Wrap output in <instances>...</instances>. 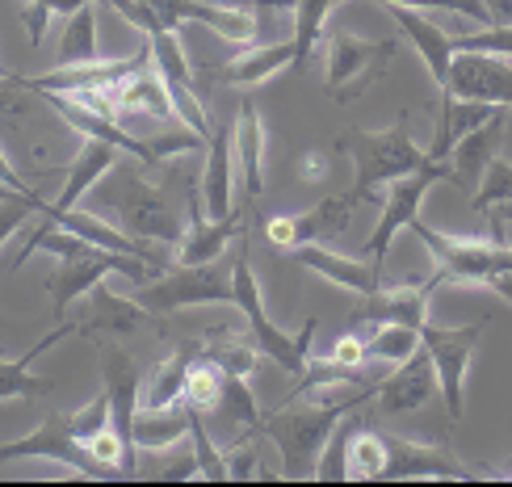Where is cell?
Instances as JSON below:
<instances>
[{"label":"cell","instance_id":"cell-1","mask_svg":"<svg viewBox=\"0 0 512 487\" xmlns=\"http://www.w3.org/2000/svg\"><path fill=\"white\" fill-rule=\"evenodd\" d=\"M231 248H236V307L244 315L248 336L256 341V349H261L269 362L282 366L286 374H303L307 370L311 341H315V332H319V320H315V315H307L303 328H298L294 336L286 328H277L269 320V311H265L261 282H256V269H252V257H248V231Z\"/></svg>","mask_w":512,"mask_h":487},{"label":"cell","instance_id":"cell-2","mask_svg":"<svg viewBox=\"0 0 512 487\" xmlns=\"http://www.w3.org/2000/svg\"><path fill=\"white\" fill-rule=\"evenodd\" d=\"M340 152L353 156V189L349 194L357 202H370L374 189H387L391 181L416 173V168L429 164V147H420L412 139V131L403 122L382 126V131H349L340 135Z\"/></svg>","mask_w":512,"mask_h":487},{"label":"cell","instance_id":"cell-3","mask_svg":"<svg viewBox=\"0 0 512 487\" xmlns=\"http://www.w3.org/2000/svg\"><path fill=\"white\" fill-rule=\"evenodd\" d=\"M340 416L345 412L315 404L307 395H294L286 408L261 416V433L282 454V479H315V462L324 454L332 429L340 425Z\"/></svg>","mask_w":512,"mask_h":487},{"label":"cell","instance_id":"cell-4","mask_svg":"<svg viewBox=\"0 0 512 487\" xmlns=\"http://www.w3.org/2000/svg\"><path fill=\"white\" fill-rule=\"evenodd\" d=\"M135 294L156 315L185 311V307H210V303H236V248H231V257H219V261L164 269L156 282L135 286Z\"/></svg>","mask_w":512,"mask_h":487},{"label":"cell","instance_id":"cell-5","mask_svg":"<svg viewBox=\"0 0 512 487\" xmlns=\"http://www.w3.org/2000/svg\"><path fill=\"white\" fill-rule=\"evenodd\" d=\"M399 55L395 38H361L353 30H328L324 34V72H328V93L332 101H357L370 84L391 68Z\"/></svg>","mask_w":512,"mask_h":487},{"label":"cell","instance_id":"cell-6","mask_svg":"<svg viewBox=\"0 0 512 487\" xmlns=\"http://www.w3.org/2000/svg\"><path fill=\"white\" fill-rule=\"evenodd\" d=\"M408 231L429 244L437 269L445 273L450 282H462V286H487L496 273L512 269V244L496 240V236H454V231H433L424 227V219H416Z\"/></svg>","mask_w":512,"mask_h":487},{"label":"cell","instance_id":"cell-7","mask_svg":"<svg viewBox=\"0 0 512 487\" xmlns=\"http://www.w3.org/2000/svg\"><path fill=\"white\" fill-rule=\"evenodd\" d=\"M441 181H454V168L450 160H429L424 168H416V173L408 177H399L387 185V194H382V215H378V227H374V236L366 240V257L382 269V261H387V252L395 244L399 231H408L416 219H420V206L424 198H429V189L441 185Z\"/></svg>","mask_w":512,"mask_h":487},{"label":"cell","instance_id":"cell-8","mask_svg":"<svg viewBox=\"0 0 512 487\" xmlns=\"http://www.w3.org/2000/svg\"><path fill=\"white\" fill-rule=\"evenodd\" d=\"M0 462H55L76 479H110V471L93 462L72 433V412H55L47 425L30 429L17 441H0Z\"/></svg>","mask_w":512,"mask_h":487},{"label":"cell","instance_id":"cell-9","mask_svg":"<svg viewBox=\"0 0 512 487\" xmlns=\"http://www.w3.org/2000/svg\"><path fill=\"white\" fill-rule=\"evenodd\" d=\"M420 341H424V349H429V357H433L445 412H450V420H462V412H466V374H471L475 349L483 341V328L479 324L445 328V324L429 320L420 328Z\"/></svg>","mask_w":512,"mask_h":487},{"label":"cell","instance_id":"cell-10","mask_svg":"<svg viewBox=\"0 0 512 487\" xmlns=\"http://www.w3.org/2000/svg\"><path fill=\"white\" fill-rule=\"evenodd\" d=\"M118 219L122 231L143 244H168L177 248L185 236V223L177 215V206L168 202L160 185H152L143 173H126V189L118 194Z\"/></svg>","mask_w":512,"mask_h":487},{"label":"cell","instance_id":"cell-11","mask_svg":"<svg viewBox=\"0 0 512 487\" xmlns=\"http://www.w3.org/2000/svg\"><path fill=\"white\" fill-rule=\"evenodd\" d=\"M450 286V278L437 269L424 282H399V286H378L370 294H357V303L349 311V328H374V324H412L424 328L429 324V307H433V290Z\"/></svg>","mask_w":512,"mask_h":487},{"label":"cell","instance_id":"cell-12","mask_svg":"<svg viewBox=\"0 0 512 487\" xmlns=\"http://www.w3.org/2000/svg\"><path fill=\"white\" fill-rule=\"evenodd\" d=\"M152 63V47L131 51V55H114V59H93V63H68V68H51L42 76H21V84H26V93H63V97H76V93H93V89H118V84L147 68Z\"/></svg>","mask_w":512,"mask_h":487},{"label":"cell","instance_id":"cell-13","mask_svg":"<svg viewBox=\"0 0 512 487\" xmlns=\"http://www.w3.org/2000/svg\"><path fill=\"white\" fill-rule=\"evenodd\" d=\"M189 194V223H185V236L177 244V265H202V261H219L227 257V248L236 244L248 227H240V210L227 219H210L206 206H202V185L189 181L185 185Z\"/></svg>","mask_w":512,"mask_h":487},{"label":"cell","instance_id":"cell-14","mask_svg":"<svg viewBox=\"0 0 512 487\" xmlns=\"http://www.w3.org/2000/svg\"><path fill=\"white\" fill-rule=\"evenodd\" d=\"M143 328H160V315L147 311L139 299H126V294L105 286L89 294V311L76 320V336H89V341H118V336H131Z\"/></svg>","mask_w":512,"mask_h":487},{"label":"cell","instance_id":"cell-15","mask_svg":"<svg viewBox=\"0 0 512 487\" xmlns=\"http://www.w3.org/2000/svg\"><path fill=\"white\" fill-rule=\"evenodd\" d=\"M437 391L441 387H437L433 357H429V349H420L408 357V362H399L382 374V383L374 391V408L387 412V416H408V412H420Z\"/></svg>","mask_w":512,"mask_h":487},{"label":"cell","instance_id":"cell-16","mask_svg":"<svg viewBox=\"0 0 512 487\" xmlns=\"http://www.w3.org/2000/svg\"><path fill=\"white\" fill-rule=\"evenodd\" d=\"M450 93L462 97V101H487V105H504V110H512V59L454 51Z\"/></svg>","mask_w":512,"mask_h":487},{"label":"cell","instance_id":"cell-17","mask_svg":"<svg viewBox=\"0 0 512 487\" xmlns=\"http://www.w3.org/2000/svg\"><path fill=\"white\" fill-rule=\"evenodd\" d=\"M387 437V475L382 479H479L475 471L462 467V458L450 446H424L395 433Z\"/></svg>","mask_w":512,"mask_h":487},{"label":"cell","instance_id":"cell-18","mask_svg":"<svg viewBox=\"0 0 512 487\" xmlns=\"http://www.w3.org/2000/svg\"><path fill=\"white\" fill-rule=\"evenodd\" d=\"M387 13L395 17V26L403 30V38L420 51L424 68H429L433 84L441 93H450V68H454V34L437 26L433 17H424V9H408V5H387Z\"/></svg>","mask_w":512,"mask_h":487},{"label":"cell","instance_id":"cell-19","mask_svg":"<svg viewBox=\"0 0 512 487\" xmlns=\"http://www.w3.org/2000/svg\"><path fill=\"white\" fill-rule=\"evenodd\" d=\"M101 357V383L105 395H110V412H114V429L131 441V425H135V412H139V391H143V374L139 362L131 353H122L114 341H101L97 345ZM135 446V441H131Z\"/></svg>","mask_w":512,"mask_h":487},{"label":"cell","instance_id":"cell-20","mask_svg":"<svg viewBox=\"0 0 512 487\" xmlns=\"http://www.w3.org/2000/svg\"><path fill=\"white\" fill-rule=\"evenodd\" d=\"M294 68V38L286 42H261V47H244L240 55H231L227 63H219L215 72H206L215 84H236V89H256V84H269L277 72Z\"/></svg>","mask_w":512,"mask_h":487},{"label":"cell","instance_id":"cell-21","mask_svg":"<svg viewBox=\"0 0 512 487\" xmlns=\"http://www.w3.org/2000/svg\"><path fill=\"white\" fill-rule=\"evenodd\" d=\"M294 261L319 273L324 282H332L336 290H345V294H370L382 286V269L366 257V261H357V257H340V252H332L328 244H303V248H294Z\"/></svg>","mask_w":512,"mask_h":487},{"label":"cell","instance_id":"cell-22","mask_svg":"<svg viewBox=\"0 0 512 487\" xmlns=\"http://www.w3.org/2000/svg\"><path fill=\"white\" fill-rule=\"evenodd\" d=\"M236 126H219L206 143V164H202V206L210 219H227L236 215V202H231V185H236V147H231Z\"/></svg>","mask_w":512,"mask_h":487},{"label":"cell","instance_id":"cell-23","mask_svg":"<svg viewBox=\"0 0 512 487\" xmlns=\"http://www.w3.org/2000/svg\"><path fill=\"white\" fill-rule=\"evenodd\" d=\"M265 118L256 110V101L244 97V105L236 110V135H231V147H236V173L244 181L248 202H256L265 194Z\"/></svg>","mask_w":512,"mask_h":487},{"label":"cell","instance_id":"cell-24","mask_svg":"<svg viewBox=\"0 0 512 487\" xmlns=\"http://www.w3.org/2000/svg\"><path fill=\"white\" fill-rule=\"evenodd\" d=\"M118 160H122V152L114 143H105V139H89L84 135V143H80V152L68 160V177H63V189L51 198V206L55 210H72V206H80V198L89 194V189L97 185V181H105L118 168Z\"/></svg>","mask_w":512,"mask_h":487},{"label":"cell","instance_id":"cell-25","mask_svg":"<svg viewBox=\"0 0 512 487\" xmlns=\"http://www.w3.org/2000/svg\"><path fill=\"white\" fill-rule=\"evenodd\" d=\"M504 105H487V101H462L454 93H441V110H437V126H433V143H429V160H450L454 147L479 131L483 122H492Z\"/></svg>","mask_w":512,"mask_h":487},{"label":"cell","instance_id":"cell-26","mask_svg":"<svg viewBox=\"0 0 512 487\" xmlns=\"http://www.w3.org/2000/svg\"><path fill=\"white\" fill-rule=\"evenodd\" d=\"M68 336H76V320H59V324L51 328V336H42V341H38L30 353H21V357H0V404H5V399H38V395H51L55 387L47 383V378L30 374V362L47 353L51 345L68 341Z\"/></svg>","mask_w":512,"mask_h":487},{"label":"cell","instance_id":"cell-27","mask_svg":"<svg viewBox=\"0 0 512 487\" xmlns=\"http://www.w3.org/2000/svg\"><path fill=\"white\" fill-rule=\"evenodd\" d=\"M114 101H118V114H143V118H156V122H168V126H181L177 110H173V97H168V84L164 76L156 72V63L131 72L118 89H114Z\"/></svg>","mask_w":512,"mask_h":487},{"label":"cell","instance_id":"cell-28","mask_svg":"<svg viewBox=\"0 0 512 487\" xmlns=\"http://www.w3.org/2000/svg\"><path fill=\"white\" fill-rule=\"evenodd\" d=\"M500 139H504V110H500L492 122H483L479 131H471V135H466V139L454 147V152H450V168H454V181H450V185H458L462 194H475L479 181H483V173H487V168H492V160H496Z\"/></svg>","mask_w":512,"mask_h":487},{"label":"cell","instance_id":"cell-29","mask_svg":"<svg viewBox=\"0 0 512 487\" xmlns=\"http://www.w3.org/2000/svg\"><path fill=\"white\" fill-rule=\"evenodd\" d=\"M135 454H164L177 450L181 441H189V408H139L131 425Z\"/></svg>","mask_w":512,"mask_h":487},{"label":"cell","instance_id":"cell-30","mask_svg":"<svg viewBox=\"0 0 512 487\" xmlns=\"http://www.w3.org/2000/svg\"><path fill=\"white\" fill-rule=\"evenodd\" d=\"M361 202L353 194H332L324 202H315L311 210H303V215H294V240L298 248L303 244H324L332 236H340V231H349V219H353V210Z\"/></svg>","mask_w":512,"mask_h":487},{"label":"cell","instance_id":"cell-31","mask_svg":"<svg viewBox=\"0 0 512 487\" xmlns=\"http://www.w3.org/2000/svg\"><path fill=\"white\" fill-rule=\"evenodd\" d=\"M198 357H210V362H215L223 374H231V378H252L265 353L256 349L252 336L236 332L231 324H219V332L206 336V341L198 345Z\"/></svg>","mask_w":512,"mask_h":487},{"label":"cell","instance_id":"cell-32","mask_svg":"<svg viewBox=\"0 0 512 487\" xmlns=\"http://www.w3.org/2000/svg\"><path fill=\"white\" fill-rule=\"evenodd\" d=\"M198 357V345H181L173 357L147 374V383L139 391V408H177L185 404V374H189V362Z\"/></svg>","mask_w":512,"mask_h":487},{"label":"cell","instance_id":"cell-33","mask_svg":"<svg viewBox=\"0 0 512 487\" xmlns=\"http://www.w3.org/2000/svg\"><path fill=\"white\" fill-rule=\"evenodd\" d=\"M93 59H101L97 5H84V9L68 13V21H63V38H59V59H55V68H68V63H93Z\"/></svg>","mask_w":512,"mask_h":487},{"label":"cell","instance_id":"cell-34","mask_svg":"<svg viewBox=\"0 0 512 487\" xmlns=\"http://www.w3.org/2000/svg\"><path fill=\"white\" fill-rule=\"evenodd\" d=\"M420 349H424L420 328H412V324H374L366 332V353L374 366H399Z\"/></svg>","mask_w":512,"mask_h":487},{"label":"cell","instance_id":"cell-35","mask_svg":"<svg viewBox=\"0 0 512 487\" xmlns=\"http://www.w3.org/2000/svg\"><path fill=\"white\" fill-rule=\"evenodd\" d=\"M336 9V0H294V68L303 72L311 51L324 42V26Z\"/></svg>","mask_w":512,"mask_h":487},{"label":"cell","instance_id":"cell-36","mask_svg":"<svg viewBox=\"0 0 512 487\" xmlns=\"http://www.w3.org/2000/svg\"><path fill=\"white\" fill-rule=\"evenodd\" d=\"M223 387H227V374L210 362V357H194V362H189V374H185V408L210 416L219 408Z\"/></svg>","mask_w":512,"mask_h":487},{"label":"cell","instance_id":"cell-37","mask_svg":"<svg viewBox=\"0 0 512 487\" xmlns=\"http://www.w3.org/2000/svg\"><path fill=\"white\" fill-rule=\"evenodd\" d=\"M387 475V437L366 429V425H357L349 433V479H382Z\"/></svg>","mask_w":512,"mask_h":487},{"label":"cell","instance_id":"cell-38","mask_svg":"<svg viewBox=\"0 0 512 487\" xmlns=\"http://www.w3.org/2000/svg\"><path fill=\"white\" fill-rule=\"evenodd\" d=\"M215 420H223V425L236 433H252V429H261V408H256V395L248 387V378H231L227 374V387H223V399H219V408L210 412Z\"/></svg>","mask_w":512,"mask_h":487},{"label":"cell","instance_id":"cell-39","mask_svg":"<svg viewBox=\"0 0 512 487\" xmlns=\"http://www.w3.org/2000/svg\"><path fill=\"white\" fill-rule=\"evenodd\" d=\"M147 47H152V63L164 80H181V84H194V68H189L185 59V47H181V30H156L147 38Z\"/></svg>","mask_w":512,"mask_h":487},{"label":"cell","instance_id":"cell-40","mask_svg":"<svg viewBox=\"0 0 512 487\" xmlns=\"http://www.w3.org/2000/svg\"><path fill=\"white\" fill-rule=\"evenodd\" d=\"M361 425V420H345V429H332L324 454L315 462V479L319 483H345L349 479V433Z\"/></svg>","mask_w":512,"mask_h":487},{"label":"cell","instance_id":"cell-41","mask_svg":"<svg viewBox=\"0 0 512 487\" xmlns=\"http://www.w3.org/2000/svg\"><path fill=\"white\" fill-rule=\"evenodd\" d=\"M504 202H512V160H492V168L483 173V181H479V189L471 194V210H479V215H487V210H496V206H504Z\"/></svg>","mask_w":512,"mask_h":487},{"label":"cell","instance_id":"cell-42","mask_svg":"<svg viewBox=\"0 0 512 487\" xmlns=\"http://www.w3.org/2000/svg\"><path fill=\"white\" fill-rule=\"evenodd\" d=\"M454 51H475V55H496V59H512V26L496 21L479 34H454Z\"/></svg>","mask_w":512,"mask_h":487},{"label":"cell","instance_id":"cell-43","mask_svg":"<svg viewBox=\"0 0 512 487\" xmlns=\"http://www.w3.org/2000/svg\"><path fill=\"white\" fill-rule=\"evenodd\" d=\"M47 198H38V194H9V198H0V248L9 244V236H17L21 227H26L30 219H38V210Z\"/></svg>","mask_w":512,"mask_h":487},{"label":"cell","instance_id":"cell-44","mask_svg":"<svg viewBox=\"0 0 512 487\" xmlns=\"http://www.w3.org/2000/svg\"><path fill=\"white\" fill-rule=\"evenodd\" d=\"M110 425H114V412H110V395H105V391L93 395L84 408L72 412V433H76L80 446H89V441H93L101 429H110Z\"/></svg>","mask_w":512,"mask_h":487},{"label":"cell","instance_id":"cell-45","mask_svg":"<svg viewBox=\"0 0 512 487\" xmlns=\"http://www.w3.org/2000/svg\"><path fill=\"white\" fill-rule=\"evenodd\" d=\"M378 5H408V9H445L458 13L466 21H479V26H492V13H487L483 0H378Z\"/></svg>","mask_w":512,"mask_h":487},{"label":"cell","instance_id":"cell-46","mask_svg":"<svg viewBox=\"0 0 512 487\" xmlns=\"http://www.w3.org/2000/svg\"><path fill=\"white\" fill-rule=\"evenodd\" d=\"M223 462H227V479H236V483H252V479L265 475L261 467H256L261 458H256V441H252L248 433H244L231 450H223Z\"/></svg>","mask_w":512,"mask_h":487},{"label":"cell","instance_id":"cell-47","mask_svg":"<svg viewBox=\"0 0 512 487\" xmlns=\"http://www.w3.org/2000/svg\"><path fill=\"white\" fill-rule=\"evenodd\" d=\"M328 362H340V366H374L370 362V353H366V336H361L357 328L349 332H340L336 341H332V353H328Z\"/></svg>","mask_w":512,"mask_h":487},{"label":"cell","instance_id":"cell-48","mask_svg":"<svg viewBox=\"0 0 512 487\" xmlns=\"http://www.w3.org/2000/svg\"><path fill=\"white\" fill-rule=\"evenodd\" d=\"M265 236H269V244L273 248H298V240H294V215H273V219H265Z\"/></svg>","mask_w":512,"mask_h":487},{"label":"cell","instance_id":"cell-49","mask_svg":"<svg viewBox=\"0 0 512 487\" xmlns=\"http://www.w3.org/2000/svg\"><path fill=\"white\" fill-rule=\"evenodd\" d=\"M51 17H55L51 9H42V5H26L21 21H26V38H30V47H42V34H47Z\"/></svg>","mask_w":512,"mask_h":487},{"label":"cell","instance_id":"cell-50","mask_svg":"<svg viewBox=\"0 0 512 487\" xmlns=\"http://www.w3.org/2000/svg\"><path fill=\"white\" fill-rule=\"evenodd\" d=\"M303 181H324L328 177V156L324 152H303V164H298Z\"/></svg>","mask_w":512,"mask_h":487},{"label":"cell","instance_id":"cell-51","mask_svg":"<svg viewBox=\"0 0 512 487\" xmlns=\"http://www.w3.org/2000/svg\"><path fill=\"white\" fill-rule=\"evenodd\" d=\"M0 181H5L9 189H17V194H34V189H30L26 181H21V173L13 168V160H9V152H5V147H0Z\"/></svg>","mask_w":512,"mask_h":487},{"label":"cell","instance_id":"cell-52","mask_svg":"<svg viewBox=\"0 0 512 487\" xmlns=\"http://www.w3.org/2000/svg\"><path fill=\"white\" fill-rule=\"evenodd\" d=\"M21 5H42V9L59 13V17H68V13L84 9V5H101V0H21Z\"/></svg>","mask_w":512,"mask_h":487},{"label":"cell","instance_id":"cell-53","mask_svg":"<svg viewBox=\"0 0 512 487\" xmlns=\"http://www.w3.org/2000/svg\"><path fill=\"white\" fill-rule=\"evenodd\" d=\"M487 223H492V236L504 240V231H508V223H512V202H504V206H496V210H487Z\"/></svg>","mask_w":512,"mask_h":487},{"label":"cell","instance_id":"cell-54","mask_svg":"<svg viewBox=\"0 0 512 487\" xmlns=\"http://www.w3.org/2000/svg\"><path fill=\"white\" fill-rule=\"evenodd\" d=\"M487 290H492V294H500V299H508V303H512V269L496 273V278L487 282Z\"/></svg>","mask_w":512,"mask_h":487},{"label":"cell","instance_id":"cell-55","mask_svg":"<svg viewBox=\"0 0 512 487\" xmlns=\"http://www.w3.org/2000/svg\"><path fill=\"white\" fill-rule=\"evenodd\" d=\"M492 479H504V483H512V467H504V471H496Z\"/></svg>","mask_w":512,"mask_h":487},{"label":"cell","instance_id":"cell-56","mask_svg":"<svg viewBox=\"0 0 512 487\" xmlns=\"http://www.w3.org/2000/svg\"><path fill=\"white\" fill-rule=\"evenodd\" d=\"M9 194H17V189H9L5 181H0V198H9Z\"/></svg>","mask_w":512,"mask_h":487},{"label":"cell","instance_id":"cell-57","mask_svg":"<svg viewBox=\"0 0 512 487\" xmlns=\"http://www.w3.org/2000/svg\"><path fill=\"white\" fill-rule=\"evenodd\" d=\"M0 76H17V72H9V68H5V63H0Z\"/></svg>","mask_w":512,"mask_h":487},{"label":"cell","instance_id":"cell-58","mask_svg":"<svg viewBox=\"0 0 512 487\" xmlns=\"http://www.w3.org/2000/svg\"><path fill=\"white\" fill-rule=\"evenodd\" d=\"M336 5H345V0H336Z\"/></svg>","mask_w":512,"mask_h":487}]
</instances>
